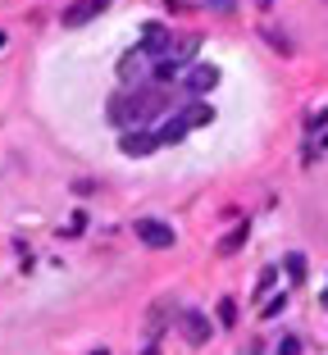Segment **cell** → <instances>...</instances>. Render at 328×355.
<instances>
[{
	"label": "cell",
	"mask_w": 328,
	"mask_h": 355,
	"mask_svg": "<svg viewBox=\"0 0 328 355\" xmlns=\"http://www.w3.org/2000/svg\"><path fill=\"white\" fill-rule=\"evenodd\" d=\"M119 150H123L128 159H141V155H150V150H159V146H155V132H146V128H128L123 141H119Z\"/></svg>",
	"instance_id": "5b68a950"
},
{
	"label": "cell",
	"mask_w": 328,
	"mask_h": 355,
	"mask_svg": "<svg viewBox=\"0 0 328 355\" xmlns=\"http://www.w3.org/2000/svg\"><path fill=\"white\" fill-rule=\"evenodd\" d=\"M283 269H287V278H292V287H301V282H306V255L292 251V255L283 260Z\"/></svg>",
	"instance_id": "4fadbf2b"
},
{
	"label": "cell",
	"mask_w": 328,
	"mask_h": 355,
	"mask_svg": "<svg viewBox=\"0 0 328 355\" xmlns=\"http://www.w3.org/2000/svg\"><path fill=\"white\" fill-rule=\"evenodd\" d=\"M164 110H169V96L159 87H132V96H114L110 101V119L123 128H141L150 119H159Z\"/></svg>",
	"instance_id": "6da1fadb"
},
{
	"label": "cell",
	"mask_w": 328,
	"mask_h": 355,
	"mask_svg": "<svg viewBox=\"0 0 328 355\" xmlns=\"http://www.w3.org/2000/svg\"><path fill=\"white\" fill-rule=\"evenodd\" d=\"M178 119H182L187 128H201V123H210V119H214V110H210V105H182Z\"/></svg>",
	"instance_id": "7c38bea8"
},
{
	"label": "cell",
	"mask_w": 328,
	"mask_h": 355,
	"mask_svg": "<svg viewBox=\"0 0 328 355\" xmlns=\"http://www.w3.org/2000/svg\"><path fill=\"white\" fill-rule=\"evenodd\" d=\"M101 10H105V0H74V5H64L60 23L64 28H83V23H92Z\"/></svg>",
	"instance_id": "52a82bcc"
},
{
	"label": "cell",
	"mask_w": 328,
	"mask_h": 355,
	"mask_svg": "<svg viewBox=\"0 0 328 355\" xmlns=\"http://www.w3.org/2000/svg\"><path fill=\"white\" fill-rule=\"evenodd\" d=\"M255 5H260V10H269V5H274V0H255Z\"/></svg>",
	"instance_id": "44dd1931"
},
{
	"label": "cell",
	"mask_w": 328,
	"mask_h": 355,
	"mask_svg": "<svg viewBox=\"0 0 328 355\" xmlns=\"http://www.w3.org/2000/svg\"><path fill=\"white\" fill-rule=\"evenodd\" d=\"M306 128H310L315 137H324V110H319V114H310V123H306Z\"/></svg>",
	"instance_id": "ac0fdd59"
},
{
	"label": "cell",
	"mask_w": 328,
	"mask_h": 355,
	"mask_svg": "<svg viewBox=\"0 0 328 355\" xmlns=\"http://www.w3.org/2000/svg\"><path fill=\"white\" fill-rule=\"evenodd\" d=\"M187 132H191V128L182 123L178 114H173V119H164V123L155 128V146H178V141H182V137H187Z\"/></svg>",
	"instance_id": "30bf717a"
},
{
	"label": "cell",
	"mask_w": 328,
	"mask_h": 355,
	"mask_svg": "<svg viewBox=\"0 0 328 355\" xmlns=\"http://www.w3.org/2000/svg\"><path fill=\"white\" fill-rule=\"evenodd\" d=\"M169 42H173V32L164 28V23H146V28H141V46H137V51L155 60V55L169 51Z\"/></svg>",
	"instance_id": "ba28073f"
},
{
	"label": "cell",
	"mask_w": 328,
	"mask_h": 355,
	"mask_svg": "<svg viewBox=\"0 0 328 355\" xmlns=\"http://www.w3.org/2000/svg\"><path fill=\"white\" fill-rule=\"evenodd\" d=\"M146 73H150V55L128 51L123 60H119V78H123L128 87H141V83H146Z\"/></svg>",
	"instance_id": "8992f818"
},
{
	"label": "cell",
	"mask_w": 328,
	"mask_h": 355,
	"mask_svg": "<svg viewBox=\"0 0 328 355\" xmlns=\"http://www.w3.org/2000/svg\"><path fill=\"white\" fill-rule=\"evenodd\" d=\"M205 10H214V14H233V10H237V0H205Z\"/></svg>",
	"instance_id": "2e32d148"
},
{
	"label": "cell",
	"mask_w": 328,
	"mask_h": 355,
	"mask_svg": "<svg viewBox=\"0 0 328 355\" xmlns=\"http://www.w3.org/2000/svg\"><path fill=\"white\" fill-rule=\"evenodd\" d=\"M182 83H187L191 96L214 92V87H219V64H210V60H191V64H187V73H182Z\"/></svg>",
	"instance_id": "7a4b0ae2"
},
{
	"label": "cell",
	"mask_w": 328,
	"mask_h": 355,
	"mask_svg": "<svg viewBox=\"0 0 328 355\" xmlns=\"http://www.w3.org/2000/svg\"><path fill=\"white\" fill-rule=\"evenodd\" d=\"M92 355H110V351H105V346H101V351H92Z\"/></svg>",
	"instance_id": "7402d4cb"
},
{
	"label": "cell",
	"mask_w": 328,
	"mask_h": 355,
	"mask_svg": "<svg viewBox=\"0 0 328 355\" xmlns=\"http://www.w3.org/2000/svg\"><path fill=\"white\" fill-rule=\"evenodd\" d=\"M182 69H187V64L178 60V55H155V60H150V78H155V87H169V83H178L182 78Z\"/></svg>",
	"instance_id": "9c48e42d"
},
{
	"label": "cell",
	"mask_w": 328,
	"mask_h": 355,
	"mask_svg": "<svg viewBox=\"0 0 328 355\" xmlns=\"http://www.w3.org/2000/svg\"><path fill=\"white\" fill-rule=\"evenodd\" d=\"M178 333L187 337V346H205L214 328H210V319H205L201 310H178Z\"/></svg>",
	"instance_id": "277c9868"
},
{
	"label": "cell",
	"mask_w": 328,
	"mask_h": 355,
	"mask_svg": "<svg viewBox=\"0 0 328 355\" xmlns=\"http://www.w3.org/2000/svg\"><path fill=\"white\" fill-rule=\"evenodd\" d=\"M283 305H287V296H278V301H269V305H265V319H274V314H283Z\"/></svg>",
	"instance_id": "d6986e66"
},
{
	"label": "cell",
	"mask_w": 328,
	"mask_h": 355,
	"mask_svg": "<svg viewBox=\"0 0 328 355\" xmlns=\"http://www.w3.org/2000/svg\"><path fill=\"white\" fill-rule=\"evenodd\" d=\"M214 314H219V324H223V328H233V324H237V301H233V296H223Z\"/></svg>",
	"instance_id": "5bb4252c"
},
{
	"label": "cell",
	"mask_w": 328,
	"mask_h": 355,
	"mask_svg": "<svg viewBox=\"0 0 328 355\" xmlns=\"http://www.w3.org/2000/svg\"><path fill=\"white\" fill-rule=\"evenodd\" d=\"M278 355H301V342L297 337H283V342H278Z\"/></svg>",
	"instance_id": "e0dca14e"
},
{
	"label": "cell",
	"mask_w": 328,
	"mask_h": 355,
	"mask_svg": "<svg viewBox=\"0 0 328 355\" xmlns=\"http://www.w3.org/2000/svg\"><path fill=\"white\" fill-rule=\"evenodd\" d=\"M260 32H265V42H269V46H274V51H283V55H292V42H287V37H283V32H278V28H260Z\"/></svg>",
	"instance_id": "9a60e30c"
},
{
	"label": "cell",
	"mask_w": 328,
	"mask_h": 355,
	"mask_svg": "<svg viewBox=\"0 0 328 355\" xmlns=\"http://www.w3.org/2000/svg\"><path fill=\"white\" fill-rule=\"evenodd\" d=\"M141 355H159V346H155V342H150V346H146V351H141Z\"/></svg>",
	"instance_id": "ffe728a7"
},
{
	"label": "cell",
	"mask_w": 328,
	"mask_h": 355,
	"mask_svg": "<svg viewBox=\"0 0 328 355\" xmlns=\"http://www.w3.org/2000/svg\"><path fill=\"white\" fill-rule=\"evenodd\" d=\"M246 232H251V228H246V219L237 223L233 232H223V237H219V255H237L246 246Z\"/></svg>",
	"instance_id": "8fae6325"
},
{
	"label": "cell",
	"mask_w": 328,
	"mask_h": 355,
	"mask_svg": "<svg viewBox=\"0 0 328 355\" xmlns=\"http://www.w3.org/2000/svg\"><path fill=\"white\" fill-rule=\"evenodd\" d=\"M132 232L146 241L150 251H169L173 241H178V232H173L169 223H159V219H137V223H132Z\"/></svg>",
	"instance_id": "3957f363"
}]
</instances>
